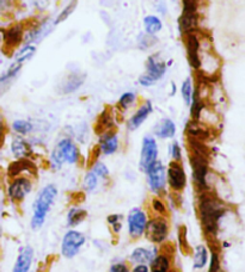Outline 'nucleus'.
Wrapping results in <instances>:
<instances>
[{"mask_svg": "<svg viewBox=\"0 0 245 272\" xmlns=\"http://www.w3.org/2000/svg\"><path fill=\"white\" fill-rule=\"evenodd\" d=\"M227 211V208L211 190L197 193L196 214L200 225L208 239L215 238L218 234L220 221Z\"/></svg>", "mask_w": 245, "mask_h": 272, "instance_id": "obj_1", "label": "nucleus"}, {"mask_svg": "<svg viewBox=\"0 0 245 272\" xmlns=\"http://www.w3.org/2000/svg\"><path fill=\"white\" fill-rule=\"evenodd\" d=\"M83 161V154L78 142L72 136L65 135L56 141L50 150L48 165L54 172L61 171L63 166H78Z\"/></svg>", "mask_w": 245, "mask_h": 272, "instance_id": "obj_2", "label": "nucleus"}, {"mask_svg": "<svg viewBox=\"0 0 245 272\" xmlns=\"http://www.w3.org/2000/svg\"><path fill=\"white\" fill-rule=\"evenodd\" d=\"M58 185L54 183H48L40 189L34 200L33 214H31L30 219V228L34 232L40 230L43 227L48 214L58 198Z\"/></svg>", "mask_w": 245, "mask_h": 272, "instance_id": "obj_3", "label": "nucleus"}, {"mask_svg": "<svg viewBox=\"0 0 245 272\" xmlns=\"http://www.w3.org/2000/svg\"><path fill=\"white\" fill-rule=\"evenodd\" d=\"M169 65L160 53L149 54L145 62V72L138 78V84L144 88L154 87L167 75Z\"/></svg>", "mask_w": 245, "mask_h": 272, "instance_id": "obj_4", "label": "nucleus"}, {"mask_svg": "<svg viewBox=\"0 0 245 272\" xmlns=\"http://www.w3.org/2000/svg\"><path fill=\"white\" fill-rule=\"evenodd\" d=\"M170 235V221L169 216L151 215L145 229V238L151 245L161 246L168 242Z\"/></svg>", "mask_w": 245, "mask_h": 272, "instance_id": "obj_5", "label": "nucleus"}, {"mask_svg": "<svg viewBox=\"0 0 245 272\" xmlns=\"http://www.w3.org/2000/svg\"><path fill=\"white\" fill-rule=\"evenodd\" d=\"M146 175L147 187L153 196L164 197L168 194L167 185V166L161 160H157L144 173Z\"/></svg>", "mask_w": 245, "mask_h": 272, "instance_id": "obj_6", "label": "nucleus"}, {"mask_svg": "<svg viewBox=\"0 0 245 272\" xmlns=\"http://www.w3.org/2000/svg\"><path fill=\"white\" fill-rule=\"evenodd\" d=\"M34 189V177L30 175H18L11 178L6 187V196L12 204L20 206L31 194Z\"/></svg>", "mask_w": 245, "mask_h": 272, "instance_id": "obj_7", "label": "nucleus"}, {"mask_svg": "<svg viewBox=\"0 0 245 272\" xmlns=\"http://www.w3.org/2000/svg\"><path fill=\"white\" fill-rule=\"evenodd\" d=\"M25 31H27V27L22 22H15L2 29V48L6 55H14L16 50L24 43Z\"/></svg>", "mask_w": 245, "mask_h": 272, "instance_id": "obj_8", "label": "nucleus"}, {"mask_svg": "<svg viewBox=\"0 0 245 272\" xmlns=\"http://www.w3.org/2000/svg\"><path fill=\"white\" fill-rule=\"evenodd\" d=\"M167 185L169 194L180 196L188 185V175L182 161H169L167 166Z\"/></svg>", "mask_w": 245, "mask_h": 272, "instance_id": "obj_9", "label": "nucleus"}, {"mask_svg": "<svg viewBox=\"0 0 245 272\" xmlns=\"http://www.w3.org/2000/svg\"><path fill=\"white\" fill-rule=\"evenodd\" d=\"M148 219V211L145 210L144 208L134 207L128 211L126 217V223L127 233H128L130 240L136 241V240L144 238Z\"/></svg>", "mask_w": 245, "mask_h": 272, "instance_id": "obj_10", "label": "nucleus"}, {"mask_svg": "<svg viewBox=\"0 0 245 272\" xmlns=\"http://www.w3.org/2000/svg\"><path fill=\"white\" fill-rule=\"evenodd\" d=\"M85 244H87V236L84 233L77 228H71L62 236L60 252L63 258L73 259L80 253Z\"/></svg>", "mask_w": 245, "mask_h": 272, "instance_id": "obj_11", "label": "nucleus"}, {"mask_svg": "<svg viewBox=\"0 0 245 272\" xmlns=\"http://www.w3.org/2000/svg\"><path fill=\"white\" fill-rule=\"evenodd\" d=\"M182 41L186 49V56L188 65L193 69V72H200L201 67V48L202 42L197 33H189L183 35Z\"/></svg>", "mask_w": 245, "mask_h": 272, "instance_id": "obj_12", "label": "nucleus"}, {"mask_svg": "<svg viewBox=\"0 0 245 272\" xmlns=\"http://www.w3.org/2000/svg\"><path fill=\"white\" fill-rule=\"evenodd\" d=\"M157 160H159L158 140L152 134H147V135L142 137L141 141V148H140L139 155V169L142 173H145L146 169L151 165H153Z\"/></svg>", "mask_w": 245, "mask_h": 272, "instance_id": "obj_13", "label": "nucleus"}, {"mask_svg": "<svg viewBox=\"0 0 245 272\" xmlns=\"http://www.w3.org/2000/svg\"><path fill=\"white\" fill-rule=\"evenodd\" d=\"M121 141L116 129H110L98 134L97 145L95 147L98 156H113L120 150Z\"/></svg>", "mask_w": 245, "mask_h": 272, "instance_id": "obj_14", "label": "nucleus"}, {"mask_svg": "<svg viewBox=\"0 0 245 272\" xmlns=\"http://www.w3.org/2000/svg\"><path fill=\"white\" fill-rule=\"evenodd\" d=\"M154 111V105L152 103V101L149 99H145L141 103L136 105L134 113L127 118L126 121V129L128 132L133 133L136 132L140 127H142L145 124L146 121L148 120V117L153 114Z\"/></svg>", "mask_w": 245, "mask_h": 272, "instance_id": "obj_15", "label": "nucleus"}, {"mask_svg": "<svg viewBox=\"0 0 245 272\" xmlns=\"http://www.w3.org/2000/svg\"><path fill=\"white\" fill-rule=\"evenodd\" d=\"M158 253L154 255L151 263L148 264L151 272H174L173 270V257L174 249L169 242L159 246Z\"/></svg>", "mask_w": 245, "mask_h": 272, "instance_id": "obj_16", "label": "nucleus"}, {"mask_svg": "<svg viewBox=\"0 0 245 272\" xmlns=\"http://www.w3.org/2000/svg\"><path fill=\"white\" fill-rule=\"evenodd\" d=\"M85 80H87V75L84 73L73 70V72L68 73L67 75L63 76L61 81H60L58 92L62 96L75 94V92H78L84 86Z\"/></svg>", "mask_w": 245, "mask_h": 272, "instance_id": "obj_17", "label": "nucleus"}, {"mask_svg": "<svg viewBox=\"0 0 245 272\" xmlns=\"http://www.w3.org/2000/svg\"><path fill=\"white\" fill-rule=\"evenodd\" d=\"M10 152L15 160L31 159L34 155V146L25 137L15 135L10 143Z\"/></svg>", "mask_w": 245, "mask_h": 272, "instance_id": "obj_18", "label": "nucleus"}, {"mask_svg": "<svg viewBox=\"0 0 245 272\" xmlns=\"http://www.w3.org/2000/svg\"><path fill=\"white\" fill-rule=\"evenodd\" d=\"M177 126L170 117H163L154 124L152 135L157 140H173L176 136Z\"/></svg>", "mask_w": 245, "mask_h": 272, "instance_id": "obj_19", "label": "nucleus"}, {"mask_svg": "<svg viewBox=\"0 0 245 272\" xmlns=\"http://www.w3.org/2000/svg\"><path fill=\"white\" fill-rule=\"evenodd\" d=\"M159 246L152 245V247H146V246H138L132 251L128 263L136 265V264H146L148 265L154 258V255L158 253Z\"/></svg>", "mask_w": 245, "mask_h": 272, "instance_id": "obj_20", "label": "nucleus"}, {"mask_svg": "<svg viewBox=\"0 0 245 272\" xmlns=\"http://www.w3.org/2000/svg\"><path fill=\"white\" fill-rule=\"evenodd\" d=\"M36 166L31 161V159H22L15 160L8 167V177L9 179L18 177V175H30L34 177Z\"/></svg>", "mask_w": 245, "mask_h": 272, "instance_id": "obj_21", "label": "nucleus"}, {"mask_svg": "<svg viewBox=\"0 0 245 272\" xmlns=\"http://www.w3.org/2000/svg\"><path fill=\"white\" fill-rule=\"evenodd\" d=\"M34 248L30 245H25L20 249L17 258H16L12 272H29L33 265Z\"/></svg>", "mask_w": 245, "mask_h": 272, "instance_id": "obj_22", "label": "nucleus"}, {"mask_svg": "<svg viewBox=\"0 0 245 272\" xmlns=\"http://www.w3.org/2000/svg\"><path fill=\"white\" fill-rule=\"evenodd\" d=\"M23 67L24 66L22 63L14 61L3 74H0V96L8 91L12 82H14V80L20 75Z\"/></svg>", "mask_w": 245, "mask_h": 272, "instance_id": "obj_23", "label": "nucleus"}, {"mask_svg": "<svg viewBox=\"0 0 245 272\" xmlns=\"http://www.w3.org/2000/svg\"><path fill=\"white\" fill-rule=\"evenodd\" d=\"M139 102V96L135 91H132V89H128V91H125L123 94L117 99L116 102V109L117 111L121 114L128 113L130 109L135 108L138 105Z\"/></svg>", "mask_w": 245, "mask_h": 272, "instance_id": "obj_24", "label": "nucleus"}, {"mask_svg": "<svg viewBox=\"0 0 245 272\" xmlns=\"http://www.w3.org/2000/svg\"><path fill=\"white\" fill-rule=\"evenodd\" d=\"M142 25H144V33L152 36H157L164 29L163 18L158 15L145 16L142 19Z\"/></svg>", "mask_w": 245, "mask_h": 272, "instance_id": "obj_25", "label": "nucleus"}, {"mask_svg": "<svg viewBox=\"0 0 245 272\" xmlns=\"http://www.w3.org/2000/svg\"><path fill=\"white\" fill-rule=\"evenodd\" d=\"M37 54V46L33 43H24L16 50L14 54V61L20 62L22 65H25L34 59V56Z\"/></svg>", "mask_w": 245, "mask_h": 272, "instance_id": "obj_26", "label": "nucleus"}, {"mask_svg": "<svg viewBox=\"0 0 245 272\" xmlns=\"http://www.w3.org/2000/svg\"><path fill=\"white\" fill-rule=\"evenodd\" d=\"M115 129V120H114V115L109 110H103L98 116L96 124H95V132L98 134L107 132V130Z\"/></svg>", "mask_w": 245, "mask_h": 272, "instance_id": "obj_27", "label": "nucleus"}, {"mask_svg": "<svg viewBox=\"0 0 245 272\" xmlns=\"http://www.w3.org/2000/svg\"><path fill=\"white\" fill-rule=\"evenodd\" d=\"M88 217V211L84 208L73 206L69 208L67 211V216H66V221H67V225L71 228H77L78 226H80Z\"/></svg>", "mask_w": 245, "mask_h": 272, "instance_id": "obj_28", "label": "nucleus"}, {"mask_svg": "<svg viewBox=\"0 0 245 272\" xmlns=\"http://www.w3.org/2000/svg\"><path fill=\"white\" fill-rule=\"evenodd\" d=\"M11 129L16 135L27 137L35 132V123L30 120L18 118L11 123Z\"/></svg>", "mask_w": 245, "mask_h": 272, "instance_id": "obj_29", "label": "nucleus"}, {"mask_svg": "<svg viewBox=\"0 0 245 272\" xmlns=\"http://www.w3.org/2000/svg\"><path fill=\"white\" fill-rule=\"evenodd\" d=\"M209 249L206 245L200 244L193 249V266L195 270H202L208 263Z\"/></svg>", "mask_w": 245, "mask_h": 272, "instance_id": "obj_30", "label": "nucleus"}, {"mask_svg": "<svg viewBox=\"0 0 245 272\" xmlns=\"http://www.w3.org/2000/svg\"><path fill=\"white\" fill-rule=\"evenodd\" d=\"M194 91H195V85H194V79L192 76H187L186 79L183 80L182 84H181L180 87V94L181 97L183 99V103L189 108L190 103H192Z\"/></svg>", "mask_w": 245, "mask_h": 272, "instance_id": "obj_31", "label": "nucleus"}, {"mask_svg": "<svg viewBox=\"0 0 245 272\" xmlns=\"http://www.w3.org/2000/svg\"><path fill=\"white\" fill-rule=\"evenodd\" d=\"M149 211L152 215H160L168 216L169 215V208L167 202L164 201L163 197L152 196L149 198Z\"/></svg>", "mask_w": 245, "mask_h": 272, "instance_id": "obj_32", "label": "nucleus"}, {"mask_svg": "<svg viewBox=\"0 0 245 272\" xmlns=\"http://www.w3.org/2000/svg\"><path fill=\"white\" fill-rule=\"evenodd\" d=\"M100 183H101V179L98 178L90 168H89L87 171V173H85L84 177H83L81 188L85 193H89V194L95 193V191L98 189V187H100Z\"/></svg>", "mask_w": 245, "mask_h": 272, "instance_id": "obj_33", "label": "nucleus"}, {"mask_svg": "<svg viewBox=\"0 0 245 272\" xmlns=\"http://www.w3.org/2000/svg\"><path fill=\"white\" fill-rule=\"evenodd\" d=\"M90 169L103 183H107V182L110 180V169L106 162L102 161V160L97 159L95 160V161H92L90 164Z\"/></svg>", "mask_w": 245, "mask_h": 272, "instance_id": "obj_34", "label": "nucleus"}, {"mask_svg": "<svg viewBox=\"0 0 245 272\" xmlns=\"http://www.w3.org/2000/svg\"><path fill=\"white\" fill-rule=\"evenodd\" d=\"M75 8H77V0H71V2H68V4L59 12V15L56 16L55 19L53 21L54 27H58L59 24L67 21V19L71 17L73 12L75 11Z\"/></svg>", "mask_w": 245, "mask_h": 272, "instance_id": "obj_35", "label": "nucleus"}, {"mask_svg": "<svg viewBox=\"0 0 245 272\" xmlns=\"http://www.w3.org/2000/svg\"><path fill=\"white\" fill-rule=\"evenodd\" d=\"M177 241L180 251L183 254H188L192 251V247L189 245V240H188V230L186 226H180L177 229Z\"/></svg>", "mask_w": 245, "mask_h": 272, "instance_id": "obj_36", "label": "nucleus"}, {"mask_svg": "<svg viewBox=\"0 0 245 272\" xmlns=\"http://www.w3.org/2000/svg\"><path fill=\"white\" fill-rule=\"evenodd\" d=\"M107 223L110 227L111 233L119 235L123 229V215L122 214H110L107 217Z\"/></svg>", "mask_w": 245, "mask_h": 272, "instance_id": "obj_37", "label": "nucleus"}, {"mask_svg": "<svg viewBox=\"0 0 245 272\" xmlns=\"http://www.w3.org/2000/svg\"><path fill=\"white\" fill-rule=\"evenodd\" d=\"M158 42L159 40L157 36H152V35H147L145 33L140 34L138 37V47L144 52L152 49V48L157 46Z\"/></svg>", "mask_w": 245, "mask_h": 272, "instance_id": "obj_38", "label": "nucleus"}, {"mask_svg": "<svg viewBox=\"0 0 245 272\" xmlns=\"http://www.w3.org/2000/svg\"><path fill=\"white\" fill-rule=\"evenodd\" d=\"M168 155L170 161H182L183 160V150L182 146L176 140L169 143L168 146Z\"/></svg>", "mask_w": 245, "mask_h": 272, "instance_id": "obj_39", "label": "nucleus"}, {"mask_svg": "<svg viewBox=\"0 0 245 272\" xmlns=\"http://www.w3.org/2000/svg\"><path fill=\"white\" fill-rule=\"evenodd\" d=\"M209 251H211V259H209L208 272H220L221 263H220V254H219L218 249L211 247Z\"/></svg>", "mask_w": 245, "mask_h": 272, "instance_id": "obj_40", "label": "nucleus"}, {"mask_svg": "<svg viewBox=\"0 0 245 272\" xmlns=\"http://www.w3.org/2000/svg\"><path fill=\"white\" fill-rule=\"evenodd\" d=\"M109 272H130L129 263H127V261H116V263H113L109 267Z\"/></svg>", "mask_w": 245, "mask_h": 272, "instance_id": "obj_41", "label": "nucleus"}, {"mask_svg": "<svg viewBox=\"0 0 245 272\" xmlns=\"http://www.w3.org/2000/svg\"><path fill=\"white\" fill-rule=\"evenodd\" d=\"M6 134H8V124H6L4 115L0 113V148L4 145Z\"/></svg>", "mask_w": 245, "mask_h": 272, "instance_id": "obj_42", "label": "nucleus"}, {"mask_svg": "<svg viewBox=\"0 0 245 272\" xmlns=\"http://www.w3.org/2000/svg\"><path fill=\"white\" fill-rule=\"evenodd\" d=\"M35 8H36L37 10H47V8H48L49 4H50V0H33Z\"/></svg>", "mask_w": 245, "mask_h": 272, "instance_id": "obj_43", "label": "nucleus"}, {"mask_svg": "<svg viewBox=\"0 0 245 272\" xmlns=\"http://www.w3.org/2000/svg\"><path fill=\"white\" fill-rule=\"evenodd\" d=\"M12 8V0H0V12H9Z\"/></svg>", "mask_w": 245, "mask_h": 272, "instance_id": "obj_44", "label": "nucleus"}, {"mask_svg": "<svg viewBox=\"0 0 245 272\" xmlns=\"http://www.w3.org/2000/svg\"><path fill=\"white\" fill-rule=\"evenodd\" d=\"M130 272H151L149 271V266L146 264H136L130 268Z\"/></svg>", "mask_w": 245, "mask_h": 272, "instance_id": "obj_45", "label": "nucleus"}, {"mask_svg": "<svg viewBox=\"0 0 245 272\" xmlns=\"http://www.w3.org/2000/svg\"><path fill=\"white\" fill-rule=\"evenodd\" d=\"M176 91H177L176 84H175V82H171V92H170V95L174 96L175 94H176Z\"/></svg>", "mask_w": 245, "mask_h": 272, "instance_id": "obj_46", "label": "nucleus"}, {"mask_svg": "<svg viewBox=\"0 0 245 272\" xmlns=\"http://www.w3.org/2000/svg\"><path fill=\"white\" fill-rule=\"evenodd\" d=\"M2 43H3V35H2V29H0V48H2Z\"/></svg>", "mask_w": 245, "mask_h": 272, "instance_id": "obj_47", "label": "nucleus"}, {"mask_svg": "<svg viewBox=\"0 0 245 272\" xmlns=\"http://www.w3.org/2000/svg\"><path fill=\"white\" fill-rule=\"evenodd\" d=\"M2 236H3V227L0 225V238H2Z\"/></svg>", "mask_w": 245, "mask_h": 272, "instance_id": "obj_48", "label": "nucleus"}, {"mask_svg": "<svg viewBox=\"0 0 245 272\" xmlns=\"http://www.w3.org/2000/svg\"><path fill=\"white\" fill-rule=\"evenodd\" d=\"M65 2H71V0H65Z\"/></svg>", "mask_w": 245, "mask_h": 272, "instance_id": "obj_49", "label": "nucleus"}, {"mask_svg": "<svg viewBox=\"0 0 245 272\" xmlns=\"http://www.w3.org/2000/svg\"><path fill=\"white\" fill-rule=\"evenodd\" d=\"M173 2H178V0H173Z\"/></svg>", "mask_w": 245, "mask_h": 272, "instance_id": "obj_50", "label": "nucleus"}]
</instances>
